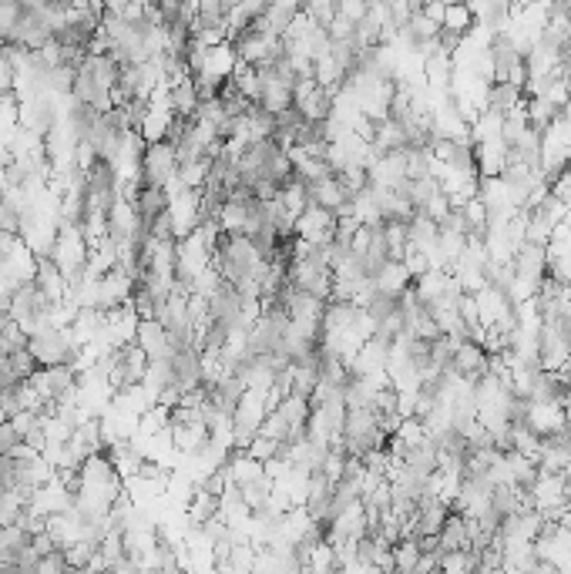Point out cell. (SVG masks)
I'll use <instances>...</instances> for the list:
<instances>
[{"instance_id":"1","label":"cell","mask_w":571,"mask_h":574,"mask_svg":"<svg viewBox=\"0 0 571 574\" xmlns=\"http://www.w3.org/2000/svg\"><path fill=\"white\" fill-rule=\"evenodd\" d=\"M27 349H31V357L38 359L40 370H51V366H71V359H75V353H77V346H75V340H71V332L67 330L40 332V336H34V340L27 343Z\"/></svg>"},{"instance_id":"2","label":"cell","mask_w":571,"mask_h":574,"mask_svg":"<svg viewBox=\"0 0 571 574\" xmlns=\"http://www.w3.org/2000/svg\"><path fill=\"white\" fill-rule=\"evenodd\" d=\"M168 218H172V232H175V243L189 239L192 232L202 225V191H175L168 195Z\"/></svg>"},{"instance_id":"3","label":"cell","mask_w":571,"mask_h":574,"mask_svg":"<svg viewBox=\"0 0 571 574\" xmlns=\"http://www.w3.org/2000/svg\"><path fill=\"white\" fill-rule=\"evenodd\" d=\"M178 175V158L175 148L168 141H158V145H148L145 152V162H141V185H155V189H165L168 181Z\"/></svg>"},{"instance_id":"4","label":"cell","mask_w":571,"mask_h":574,"mask_svg":"<svg viewBox=\"0 0 571 574\" xmlns=\"http://www.w3.org/2000/svg\"><path fill=\"white\" fill-rule=\"evenodd\" d=\"M292 239H303V243H309L313 249H330L333 239H336V216L326 212V208L309 205L306 216L296 222V235H292Z\"/></svg>"},{"instance_id":"5","label":"cell","mask_w":571,"mask_h":574,"mask_svg":"<svg viewBox=\"0 0 571 574\" xmlns=\"http://www.w3.org/2000/svg\"><path fill=\"white\" fill-rule=\"evenodd\" d=\"M524 427L541 440L571 430L561 403H531V400H524Z\"/></svg>"},{"instance_id":"6","label":"cell","mask_w":571,"mask_h":574,"mask_svg":"<svg viewBox=\"0 0 571 574\" xmlns=\"http://www.w3.org/2000/svg\"><path fill=\"white\" fill-rule=\"evenodd\" d=\"M447 370H454L457 376H464V380H470L474 386H477V380L487 376V353H484L477 343L464 340V343L454 349V357H451V366H447Z\"/></svg>"},{"instance_id":"7","label":"cell","mask_w":571,"mask_h":574,"mask_svg":"<svg viewBox=\"0 0 571 574\" xmlns=\"http://www.w3.org/2000/svg\"><path fill=\"white\" fill-rule=\"evenodd\" d=\"M135 346L152 359H172V343H168V332L158 319H141L138 332H135Z\"/></svg>"},{"instance_id":"8","label":"cell","mask_w":571,"mask_h":574,"mask_svg":"<svg viewBox=\"0 0 571 574\" xmlns=\"http://www.w3.org/2000/svg\"><path fill=\"white\" fill-rule=\"evenodd\" d=\"M474 168H477V179H501L504 168H508V145H504V138L474 145Z\"/></svg>"},{"instance_id":"9","label":"cell","mask_w":571,"mask_h":574,"mask_svg":"<svg viewBox=\"0 0 571 574\" xmlns=\"http://www.w3.org/2000/svg\"><path fill=\"white\" fill-rule=\"evenodd\" d=\"M222 473H226L228 487H249V484H259L263 477H266V467L259 464L255 457H249V454H228L226 467H222Z\"/></svg>"},{"instance_id":"10","label":"cell","mask_w":571,"mask_h":574,"mask_svg":"<svg viewBox=\"0 0 571 574\" xmlns=\"http://www.w3.org/2000/svg\"><path fill=\"white\" fill-rule=\"evenodd\" d=\"M236 67H239V54H236V48L226 40V44L205 51V64H202V75L199 77H212L219 84H226V81H232Z\"/></svg>"},{"instance_id":"11","label":"cell","mask_w":571,"mask_h":574,"mask_svg":"<svg viewBox=\"0 0 571 574\" xmlns=\"http://www.w3.org/2000/svg\"><path fill=\"white\" fill-rule=\"evenodd\" d=\"M410 286H414V279H410V272L404 269V262H383V266L377 269V276H373L377 296H387V299H397V303H400V296H404Z\"/></svg>"},{"instance_id":"12","label":"cell","mask_w":571,"mask_h":574,"mask_svg":"<svg viewBox=\"0 0 571 574\" xmlns=\"http://www.w3.org/2000/svg\"><path fill=\"white\" fill-rule=\"evenodd\" d=\"M474 303H477V316H481L484 330H487V326H497V322H504V319L514 313V309H511L508 293H501V289H495V286L481 289V293L474 296Z\"/></svg>"},{"instance_id":"13","label":"cell","mask_w":571,"mask_h":574,"mask_svg":"<svg viewBox=\"0 0 571 574\" xmlns=\"http://www.w3.org/2000/svg\"><path fill=\"white\" fill-rule=\"evenodd\" d=\"M34 286H38V293L44 296L51 306H58V303H64V299H67V282H64L61 269L54 266L51 259H38Z\"/></svg>"},{"instance_id":"14","label":"cell","mask_w":571,"mask_h":574,"mask_svg":"<svg viewBox=\"0 0 571 574\" xmlns=\"http://www.w3.org/2000/svg\"><path fill=\"white\" fill-rule=\"evenodd\" d=\"M209 444V423H172V446L182 457L199 454Z\"/></svg>"},{"instance_id":"15","label":"cell","mask_w":571,"mask_h":574,"mask_svg":"<svg viewBox=\"0 0 571 574\" xmlns=\"http://www.w3.org/2000/svg\"><path fill=\"white\" fill-rule=\"evenodd\" d=\"M514 276L531 282H545L548 276V252L541 245H521L514 255Z\"/></svg>"},{"instance_id":"16","label":"cell","mask_w":571,"mask_h":574,"mask_svg":"<svg viewBox=\"0 0 571 574\" xmlns=\"http://www.w3.org/2000/svg\"><path fill=\"white\" fill-rule=\"evenodd\" d=\"M309 199H313L317 208H326L333 216L350 202V199H346V189H343V181L336 179V175H326V179L313 181V185H309Z\"/></svg>"},{"instance_id":"17","label":"cell","mask_w":571,"mask_h":574,"mask_svg":"<svg viewBox=\"0 0 571 574\" xmlns=\"http://www.w3.org/2000/svg\"><path fill=\"white\" fill-rule=\"evenodd\" d=\"M292 108H296V111H299V115L309 121V125H326V121H330V115H333V94L317 84V88L309 91L306 98H299V102L292 104Z\"/></svg>"},{"instance_id":"18","label":"cell","mask_w":571,"mask_h":574,"mask_svg":"<svg viewBox=\"0 0 571 574\" xmlns=\"http://www.w3.org/2000/svg\"><path fill=\"white\" fill-rule=\"evenodd\" d=\"M172 125H175V111L172 108H152L148 104V115L141 121L138 135L145 138V145H158V141H168Z\"/></svg>"},{"instance_id":"19","label":"cell","mask_w":571,"mask_h":574,"mask_svg":"<svg viewBox=\"0 0 571 574\" xmlns=\"http://www.w3.org/2000/svg\"><path fill=\"white\" fill-rule=\"evenodd\" d=\"M135 212H138L141 229H145L152 218L165 216V212H168V191L165 189H155V185H141L138 199H135Z\"/></svg>"},{"instance_id":"20","label":"cell","mask_w":571,"mask_h":574,"mask_svg":"<svg viewBox=\"0 0 571 574\" xmlns=\"http://www.w3.org/2000/svg\"><path fill=\"white\" fill-rule=\"evenodd\" d=\"M406 232H410V245L414 249H420V252L427 255L437 249V243H441V225L437 222H431L427 216H414L410 222H406Z\"/></svg>"},{"instance_id":"21","label":"cell","mask_w":571,"mask_h":574,"mask_svg":"<svg viewBox=\"0 0 571 574\" xmlns=\"http://www.w3.org/2000/svg\"><path fill=\"white\" fill-rule=\"evenodd\" d=\"M451 286V272H424L420 279H414V296L420 299V306H433Z\"/></svg>"},{"instance_id":"22","label":"cell","mask_w":571,"mask_h":574,"mask_svg":"<svg viewBox=\"0 0 571 574\" xmlns=\"http://www.w3.org/2000/svg\"><path fill=\"white\" fill-rule=\"evenodd\" d=\"M406 145V128L400 125V121H394V118H387V121H380L377 125V138H373V148L380 155H390V152H404Z\"/></svg>"},{"instance_id":"23","label":"cell","mask_w":571,"mask_h":574,"mask_svg":"<svg viewBox=\"0 0 571 574\" xmlns=\"http://www.w3.org/2000/svg\"><path fill=\"white\" fill-rule=\"evenodd\" d=\"M27 544H31V534H27L24 527H17V524L13 527H0V564L13 568Z\"/></svg>"},{"instance_id":"24","label":"cell","mask_w":571,"mask_h":574,"mask_svg":"<svg viewBox=\"0 0 571 574\" xmlns=\"http://www.w3.org/2000/svg\"><path fill=\"white\" fill-rule=\"evenodd\" d=\"M27 332L21 330V322L11 316V313H0V357H11V353H21L27 349Z\"/></svg>"},{"instance_id":"25","label":"cell","mask_w":571,"mask_h":574,"mask_svg":"<svg viewBox=\"0 0 571 574\" xmlns=\"http://www.w3.org/2000/svg\"><path fill=\"white\" fill-rule=\"evenodd\" d=\"M501 131H504V115L495 111V108H487L477 115V121L470 125V145H484V141H497L501 138Z\"/></svg>"},{"instance_id":"26","label":"cell","mask_w":571,"mask_h":574,"mask_svg":"<svg viewBox=\"0 0 571 574\" xmlns=\"http://www.w3.org/2000/svg\"><path fill=\"white\" fill-rule=\"evenodd\" d=\"M280 202L286 205V212H290L296 222L306 216V208L313 205V199H309V185L306 181H299V179H292V181H286L282 185V191H280Z\"/></svg>"},{"instance_id":"27","label":"cell","mask_w":571,"mask_h":574,"mask_svg":"<svg viewBox=\"0 0 571 574\" xmlns=\"http://www.w3.org/2000/svg\"><path fill=\"white\" fill-rule=\"evenodd\" d=\"M299 11H303V4H296V0H276V4H266V21H269V27H272V34L282 38V34L290 31L292 21L299 17Z\"/></svg>"},{"instance_id":"28","label":"cell","mask_w":571,"mask_h":574,"mask_svg":"<svg viewBox=\"0 0 571 574\" xmlns=\"http://www.w3.org/2000/svg\"><path fill=\"white\" fill-rule=\"evenodd\" d=\"M383 243H387V255H390V262H404L406 245H410L406 222H383Z\"/></svg>"},{"instance_id":"29","label":"cell","mask_w":571,"mask_h":574,"mask_svg":"<svg viewBox=\"0 0 571 574\" xmlns=\"http://www.w3.org/2000/svg\"><path fill=\"white\" fill-rule=\"evenodd\" d=\"M420 564L417 537H400L394 544V574H414Z\"/></svg>"},{"instance_id":"30","label":"cell","mask_w":571,"mask_h":574,"mask_svg":"<svg viewBox=\"0 0 571 574\" xmlns=\"http://www.w3.org/2000/svg\"><path fill=\"white\" fill-rule=\"evenodd\" d=\"M470 27H474V17H470L468 4H447L441 34H451V38H468Z\"/></svg>"},{"instance_id":"31","label":"cell","mask_w":571,"mask_h":574,"mask_svg":"<svg viewBox=\"0 0 571 574\" xmlns=\"http://www.w3.org/2000/svg\"><path fill=\"white\" fill-rule=\"evenodd\" d=\"M27 510V500L17 490H0V527H13Z\"/></svg>"},{"instance_id":"32","label":"cell","mask_w":571,"mask_h":574,"mask_svg":"<svg viewBox=\"0 0 571 574\" xmlns=\"http://www.w3.org/2000/svg\"><path fill=\"white\" fill-rule=\"evenodd\" d=\"M397 440L406 446V454L410 450H417V446H424L427 444V430H424V423L414 417V420H400V427H397Z\"/></svg>"},{"instance_id":"33","label":"cell","mask_w":571,"mask_h":574,"mask_svg":"<svg viewBox=\"0 0 571 574\" xmlns=\"http://www.w3.org/2000/svg\"><path fill=\"white\" fill-rule=\"evenodd\" d=\"M94 554H98V544H94V541H77V544H71V548L64 551L71 571H75V568H88V564L94 561Z\"/></svg>"},{"instance_id":"34","label":"cell","mask_w":571,"mask_h":574,"mask_svg":"<svg viewBox=\"0 0 571 574\" xmlns=\"http://www.w3.org/2000/svg\"><path fill=\"white\" fill-rule=\"evenodd\" d=\"M303 13L317 27H323V31H326V27L336 21V4H330V0H313V4H303Z\"/></svg>"},{"instance_id":"35","label":"cell","mask_w":571,"mask_h":574,"mask_svg":"<svg viewBox=\"0 0 571 574\" xmlns=\"http://www.w3.org/2000/svg\"><path fill=\"white\" fill-rule=\"evenodd\" d=\"M259 437H269V440H276V444H290V427H286V420L280 417V410L266 413V420L259 427Z\"/></svg>"},{"instance_id":"36","label":"cell","mask_w":571,"mask_h":574,"mask_svg":"<svg viewBox=\"0 0 571 574\" xmlns=\"http://www.w3.org/2000/svg\"><path fill=\"white\" fill-rule=\"evenodd\" d=\"M282 446H286V444H276V440H269V437H255L253 444H249V450H245V454H249V457H255L259 464H263V467H266L269 460L280 457Z\"/></svg>"},{"instance_id":"37","label":"cell","mask_w":571,"mask_h":574,"mask_svg":"<svg viewBox=\"0 0 571 574\" xmlns=\"http://www.w3.org/2000/svg\"><path fill=\"white\" fill-rule=\"evenodd\" d=\"M21 13H24V4H0V34L7 44L13 40V31L21 24Z\"/></svg>"},{"instance_id":"38","label":"cell","mask_w":571,"mask_h":574,"mask_svg":"<svg viewBox=\"0 0 571 574\" xmlns=\"http://www.w3.org/2000/svg\"><path fill=\"white\" fill-rule=\"evenodd\" d=\"M420 216H427L431 222H437V225H444L447 216H451V202H447V195L444 191H437L431 202L420 208Z\"/></svg>"},{"instance_id":"39","label":"cell","mask_w":571,"mask_h":574,"mask_svg":"<svg viewBox=\"0 0 571 574\" xmlns=\"http://www.w3.org/2000/svg\"><path fill=\"white\" fill-rule=\"evenodd\" d=\"M67 558H64V551H51V554H44L38 564H34V571L31 574H67Z\"/></svg>"},{"instance_id":"40","label":"cell","mask_w":571,"mask_h":574,"mask_svg":"<svg viewBox=\"0 0 571 574\" xmlns=\"http://www.w3.org/2000/svg\"><path fill=\"white\" fill-rule=\"evenodd\" d=\"M457 316L464 322V330H481V316H477V303H474V296H460V303H457Z\"/></svg>"},{"instance_id":"41","label":"cell","mask_w":571,"mask_h":574,"mask_svg":"<svg viewBox=\"0 0 571 574\" xmlns=\"http://www.w3.org/2000/svg\"><path fill=\"white\" fill-rule=\"evenodd\" d=\"M404 269H406V272H410V279H420L424 272H431V266H427V255L420 252V249H414V245H406Z\"/></svg>"},{"instance_id":"42","label":"cell","mask_w":571,"mask_h":574,"mask_svg":"<svg viewBox=\"0 0 571 574\" xmlns=\"http://www.w3.org/2000/svg\"><path fill=\"white\" fill-rule=\"evenodd\" d=\"M367 0H340L336 4V13H340L343 21H350V24H360L363 17H367Z\"/></svg>"},{"instance_id":"43","label":"cell","mask_w":571,"mask_h":574,"mask_svg":"<svg viewBox=\"0 0 571 574\" xmlns=\"http://www.w3.org/2000/svg\"><path fill=\"white\" fill-rule=\"evenodd\" d=\"M21 444V434L11 427V420L0 423V457H11V450Z\"/></svg>"},{"instance_id":"44","label":"cell","mask_w":571,"mask_h":574,"mask_svg":"<svg viewBox=\"0 0 571 574\" xmlns=\"http://www.w3.org/2000/svg\"><path fill=\"white\" fill-rule=\"evenodd\" d=\"M420 13H424V17H431V21H433L437 27H444L447 4H424V7H420Z\"/></svg>"},{"instance_id":"45","label":"cell","mask_w":571,"mask_h":574,"mask_svg":"<svg viewBox=\"0 0 571 574\" xmlns=\"http://www.w3.org/2000/svg\"><path fill=\"white\" fill-rule=\"evenodd\" d=\"M531 574H561L558 568H555V564H545V561H538L531 568Z\"/></svg>"},{"instance_id":"46","label":"cell","mask_w":571,"mask_h":574,"mask_svg":"<svg viewBox=\"0 0 571 574\" xmlns=\"http://www.w3.org/2000/svg\"><path fill=\"white\" fill-rule=\"evenodd\" d=\"M558 527H561V531H565V534L571 537V508L565 510V517H561V521H558Z\"/></svg>"},{"instance_id":"47","label":"cell","mask_w":571,"mask_h":574,"mask_svg":"<svg viewBox=\"0 0 571 574\" xmlns=\"http://www.w3.org/2000/svg\"><path fill=\"white\" fill-rule=\"evenodd\" d=\"M11 417H7V407H4V400H0V423H7Z\"/></svg>"},{"instance_id":"48","label":"cell","mask_w":571,"mask_h":574,"mask_svg":"<svg viewBox=\"0 0 571 574\" xmlns=\"http://www.w3.org/2000/svg\"><path fill=\"white\" fill-rule=\"evenodd\" d=\"M565 417H568V427H571V396H568V403H565Z\"/></svg>"},{"instance_id":"49","label":"cell","mask_w":571,"mask_h":574,"mask_svg":"<svg viewBox=\"0 0 571 574\" xmlns=\"http://www.w3.org/2000/svg\"><path fill=\"white\" fill-rule=\"evenodd\" d=\"M296 574H317V571H313V568H299Z\"/></svg>"},{"instance_id":"50","label":"cell","mask_w":571,"mask_h":574,"mask_svg":"<svg viewBox=\"0 0 571 574\" xmlns=\"http://www.w3.org/2000/svg\"><path fill=\"white\" fill-rule=\"evenodd\" d=\"M0 574H7V568H4V564H0Z\"/></svg>"},{"instance_id":"51","label":"cell","mask_w":571,"mask_h":574,"mask_svg":"<svg viewBox=\"0 0 571 574\" xmlns=\"http://www.w3.org/2000/svg\"><path fill=\"white\" fill-rule=\"evenodd\" d=\"M253 574H255V571H253Z\"/></svg>"}]
</instances>
